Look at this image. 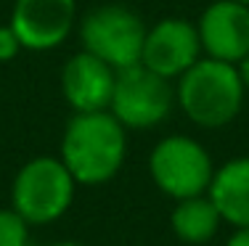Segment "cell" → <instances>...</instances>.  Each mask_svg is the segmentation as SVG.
<instances>
[{
    "label": "cell",
    "mask_w": 249,
    "mask_h": 246,
    "mask_svg": "<svg viewBox=\"0 0 249 246\" xmlns=\"http://www.w3.org/2000/svg\"><path fill=\"white\" fill-rule=\"evenodd\" d=\"M124 125L106 111H74L61 135V162L82 185L111 180L124 164Z\"/></svg>",
    "instance_id": "6da1fadb"
},
{
    "label": "cell",
    "mask_w": 249,
    "mask_h": 246,
    "mask_svg": "<svg viewBox=\"0 0 249 246\" xmlns=\"http://www.w3.org/2000/svg\"><path fill=\"white\" fill-rule=\"evenodd\" d=\"M117 69L98 56L80 50L61 69V93L74 111H106L114 93Z\"/></svg>",
    "instance_id": "30bf717a"
},
{
    "label": "cell",
    "mask_w": 249,
    "mask_h": 246,
    "mask_svg": "<svg viewBox=\"0 0 249 246\" xmlns=\"http://www.w3.org/2000/svg\"><path fill=\"white\" fill-rule=\"evenodd\" d=\"M149 172L159 191L180 201L207 193L215 175V164L199 140L188 135H170L154 146L149 156Z\"/></svg>",
    "instance_id": "8992f818"
},
{
    "label": "cell",
    "mask_w": 249,
    "mask_h": 246,
    "mask_svg": "<svg viewBox=\"0 0 249 246\" xmlns=\"http://www.w3.org/2000/svg\"><path fill=\"white\" fill-rule=\"evenodd\" d=\"M244 82L236 64L220 58H199L178 77L175 101L199 127H225L244 106Z\"/></svg>",
    "instance_id": "7a4b0ae2"
},
{
    "label": "cell",
    "mask_w": 249,
    "mask_h": 246,
    "mask_svg": "<svg viewBox=\"0 0 249 246\" xmlns=\"http://www.w3.org/2000/svg\"><path fill=\"white\" fill-rule=\"evenodd\" d=\"M173 230L180 241L186 244H207L220 228V212L212 204V198L207 193H199V196H188L180 198L173 209Z\"/></svg>",
    "instance_id": "7c38bea8"
},
{
    "label": "cell",
    "mask_w": 249,
    "mask_h": 246,
    "mask_svg": "<svg viewBox=\"0 0 249 246\" xmlns=\"http://www.w3.org/2000/svg\"><path fill=\"white\" fill-rule=\"evenodd\" d=\"M74 185L77 180L61 162V156H37L16 172L11 207L29 225H48L72 207Z\"/></svg>",
    "instance_id": "3957f363"
},
{
    "label": "cell",
    "mask_w": 249,
    "mask_h": 246,
    "mask_svg": "<svg viewBox=\"0 0 249 246\" xmlns=\"http://www.w3.org/2000/svg\"><path fill=\"white\" fill-rule=\"evenodd\" d=\"M236 3H244V5H249V0H236Z\"/></svg>",
    "instance_id": "ac0fdd59"
},
{
    "label": "cell",
    "mask_w": 249,
    "mask_h": 246,
    "mask_svg": "<svg viewBox=\"0 0 249 246\" xmlns=\"http://www.w3.org/2000/svg\"><path fill=\"white\" fill-rule=\"evenodd\" d=\"M29 244V222L11 209H0V246H27Z\"/></svg>",
    "instance_id": "4fadbf2b"
},
{
    "label": "cell",
    "mask_w": 249,
    "mask_h": 246,
    "mask_svg": "<svg viewBox=\"0 0 249 246\" xmlns=\"http://www.w3.org/2000/svg\"><path fill=\"white\" fill-rule=\"evenodd\" d=\"M207 196L217 207L223 222H231L233 228H247L249 225V156L231 159L220 169H215Z\"/></svg>",
    "instance_id": "8fae6325"
},
{
    "label": "cell",
    "mask_w": 249,
    "mask_h": 246,
    "mask_svg": "<svg viewBox=\"0 0 249 246\" xmlns=\"http://www.w3.org/2000/svg\"><path fill=\"white\" fill-rule=\"evenodd\" d=\"M77 21V0H16L14 32L27 50H53L69 37Z\"/></svg>",
    "instance_id": "ba28073f"
},
{
    "label": "cell",
    "mask_w": 249,
    "mask_h": 246,
    "mask_svg": "<svg viewBox=\"0 0 249 246\" xmlns=\"http://www.w3.org/2000/svg\"><path fill=\"white\" fill-rule=\"evenodd\" d=\"M21 48H24V45H21L19 34L14 32V27L11 24L0 27V61H14Z\"/></svg>",
    "instance_id": "5bb4252c"
},
{
    "label": "cell",
    "mask_w": 249,
    "mask_h": 246,
    "mask_svg": "<svg viewBox=\"0 0 249 246\" xmlns=\"http://www.w3.org/2000/svg\"><path fill=\"white\" fill-rule=\"evenodd\" d=\"M80 40L82 50L98 56L101 61H106L111 69L120 72L133 64H141L146 24L127 5L109 3L82 16Z\"/></svg>",
    "instance_id": "277c9868"
},
{
    "label": "cell",
    "mask_w": 249,
    "mask_h": 246,
    "mask_svg": "<svg viewBox=\"0 0 249 246\" xmlns=\"http://www.w3.org/2000/svg\"><path fill=\"white\" fill-rule=\"evenodd\" d=\"M175 106V90L167 77L151 72L143 64L120 69L114 80L109 111L124 130H149L170 116Z\"/></svg>",
    "instance_id": "5b68a950"
},
{
    "label": "cell",
    "mask_w": 249,
    "mask_h": 246,
    "mask_svg": "<svg viewBox=\"0 0 249 246\" xmlns=\"http://www.w3.org/2000/svg\"><path fill=\"white\" fill-rule=\"evenodd\" d=\"M199 27L186 19H162L146 29L141 64L167 80H178L201 58Z\"/></svg>",
    "instance_id": "52a82bcc"
},
{
    "label": "cell",
    "mask_w": 249,
    "mask_h": 246,
    "mask_svg": "<svg viewBox=\"0 0 249 246\" xmlns=\"http://www.w3.org/2000/svg\"><path fill=\"white\" fill-rule=\"evenodd\" d=\"M201 50L220 61L239 64L249 53V5L236 0H215L199 19Z\"/></svg>",
    "instance_id": "9c48e42d"
},
{
    "label": "cell",
    "mask_w": 249,
    "mask_h": 246,
    "mask_svg": "<svg viewBox=\"0 0 249 246\" xmlns=\"http://www.w3.org/2000/svg\"><path fill=\"white\" fill-rule=\"evenodd\" d=\"M53 246H82V244H74V241H61V244H53Z\"/></svg>",
    "instance_id": "e0dca14e"
},
{
    "label": "cell",
    "mask_w": 249,
    "mask_h": 246,
    "mask_svg": "<svg viewBox=\"0 0 249 246\" xmlns=\"http://www.w3.org/2000/svg\"><path fill=\"white\" fill-rule=\"evenodd\" d=\"M225 246H249V225L247 228H236V233L228 238Z\"/></svg>",
    "instance_id": "9a60e30c"
},
{
    "label": "cell",
    "mask_w": 249,
    "mask_h": 246,
    "mask_svg": "<svg viewBox=\"0 0 249 246\" xmlns=\"http://www.w3.org/2000/svg\"><path fill=\"white\" fill-rule=\"evenodd\" d=\"M236 69H239V74H241V82H244V87L249 90V53L241 58L239 64H236Z\"/></svg>",
    "instance_id": "2e32d148"
}]
</instances>
